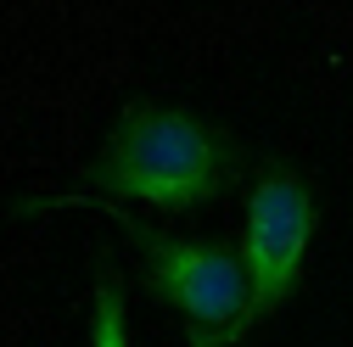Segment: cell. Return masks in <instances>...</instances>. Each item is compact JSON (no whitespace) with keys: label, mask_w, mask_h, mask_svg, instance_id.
Here are the masks:
<instances>
[{"label":"cell","mask_w":353,"mask_h":347,"mask_svg":"<svg viewBox=\"0 0 353 347\" xmlns=\"http://www.w3.org/2000/svg\"><path fill=\"white\" fill-rule=\"evenodd\" d=\"M90 347H129V297L112 264H96L90 286Z\"/></svg>","instance_id":"277c9868"},{"label":"cell","mask_w":353,"mask_h":347,"mask_svg":"<svg viewBox=\"0 0 353 347\" xmlns=\"http://www.w3.org/2000/svg\"><path fill=\"white\" fill-rule=\"evenodd\" d=\"M320 235V202L314 185L292 162H263L247 191V224H241V264L258 291V319L281 314L292 291L303 286L308 252Z\"/></svg>","instance_id":"3957f363"},{"label":"cell","mask_w":353,"mask_h":347,"mask_svg":"<svg viewBox=\"0 0 353 347\" xmlns=\"http://www.w3.org/2000/svg\"><path fill=\"white\" fill-rule=\"evenodd\" d=\"M123 230L141 246L146 286L185 319L191 347H230L247 325H258V291L241 252L202 235H157L135 219H123Z\"/></svg>","instance_id":"7a4b0ae2"},{"label":"cell","mask_w":353,"mask_h":347,"mask_svg":"<svg viewBox=\"0 0 353 347\" xmlns=\"http://www.w3.org/2000/svg\"><path fill=\"white\" fill-rule=\"evenodd\" d=\"M241 168L247 157L230 129L174 101H129L112 118L101 151L90 157V185L118 202L191 213L225 196L241 180Z\"/></svg>","instance_id":"6da1fadb"}]
</instances>
